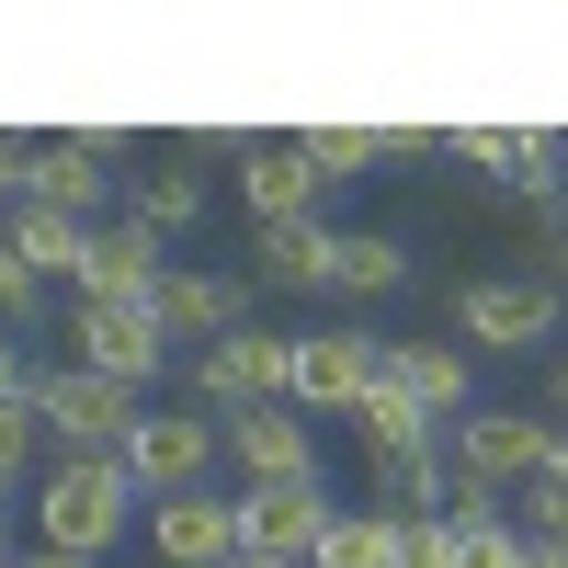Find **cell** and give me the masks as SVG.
Returning a JSON list of instances; mask_svg holds the SVG:
<instances>
[{
    "mask_svg": "<svg viewBox=\"0 0 568 568\" xmlns=\"http://www.w3.org/2000/svg\"><path fill=\"white\" fill-rule=\"evenodd\" d=\"M455 568H524V524H455Z\"/></svg>",
    "mask_w": 568,
    "mask_h": 568,
    "instance_id": "cell-24",
    "label": "cell"
},
{
    "mask_svg": "<svg viewBox=\"0 0 568 568\" xmlns=\"http://www.w3.org/2000/svg\"><path fill=\"white\" fill-rule=\"evenodd\" d=\"M136 216H149L160 240H182V227H205V182H194V171H160L149 194H136Z\"/></svg>",
    "mask_w": 568,
    "mask_h": 568,
    "instance_id": "cell-23",
    "label": "cell"
},
{
    "mask_svg": "<svg viewBox=\"0 0 568 568\" xmlns=\"http://www.w3.org/2000/svg\"><path fill=\"white\" fill-rule=\"evenodd\" d=\"M296 149L318 160V182H364V171H387V160L444 149V125H296Z\"/></svg>",
    "mask_w": 568,
    "mask_h": 568,
    "instance_id": "cell-16",
    "label": "cell"
},
{
    "mask_svg": "<svg viewBox=\"0 0 568 568\" xmlns=\"http://www.w3.org/2000/svg\"><path fill=\"white\" fill-rule=\"evenodd\" d=\"M318 160L296 149V136H251L240 149V205H251V227H318Z\"/></svg>",
    "mask_w": 568,
    "mask_h": 568,
    "instance_id": "cell-10",
    "label": "cell"
},
{
    "mask_svg": "<svg viewBox=\"0 0 568 568\" xmlns=\"http://www.w3.org/2000/svg\"><path fill=\"white\" fill-rule=\"evenodd\" d=\"M69 342H80L91 375H114V387H149V375H171V353H182L149 296H69Z\"/></svg>",
    "mask_w": 568,
    "mask_h": 568,
    "instance_id": "cell-4",
    "label": "cell"
},
{
    "mask_svg": "<svg viewBox=\"0 0 568 568\" xmlns=\"http://www.w3.org/2000/svg\"><path fill=\"white\" fill-rule=\"evenodd\" d=\"M557 318H568V284L557 273H478L455 296V342L466 353H535Z\"/></svg>",
    "mask_w": 568,
    "mask_h": 568,
    "instance_id": "cell-3",
    "label": "cell"
},
{
    "mask_svg": "<svg viewBox=\"0 0 568 568\" xmlns=\"http://www.w3.org/2000/svg\"><path fill=\"white\" fill-rule=\"evenodd\" d=\"M240 500H216V489H171L149 500V557L160 568H240Z\"/></svg>",
    "mask_w": 568,
    "mask_h": 568,
    "instance_id": "cell-9",
    "label": "cell"
},
{
    "mask_svg": "<svg viewBox=\"0 0 568 568\" xmlns=\"http://www.w3.org/2000/svg\"><path fill=\"white\" fill-rule=\"evenodd\" d=\"M125 524H149V489H136L125 455H58L34 478V546H69V557H114Z\"/></svg>",
    "mask_w": 568,
    "mask_h": 568,
    "instance_id": "cell-1",
    "label": "cell"
},
{
    "mask_svg": "<svg viewBox=\"0 0 568 568\" xmlns=\"http://www.w3.org/2000/svg\"><path fill=\"white\" fill-rule=\"evenodd\" d=\"M546 478H568V420H546Z\"/></svg>",
    "mask_w": 568,
    "mask_h": 568,
    "instance_id": "cell-30",
    "label": "cell"
},
{
    "mask_svg": "<svg viewBox=\"0 0 568 568\" xmlns=\"http://www.w3.org/2000/svg\"><path fill=\"white\" fill-rule=\"evenodd\" d=\"M160 273H171V240L125 205V216L91 227V251H80V284H69V296H160Z\"/></svg>",
    "mask_w": 568,
    "mask_h": 568,
    "instance_id": "cell-13",
    "label": "cell"
},
{
    "mask_svg": "<svg viewBox=\"0 0 568 568\" xmlns=\"http://www.w3.org/2000/svg\"><path fill=\"white\" fill-rule=\"evenodd\" d=\"M546 273L568 284V194H557V240H546Z\"/></svg>",
    "mask_w": 568,
    "mask_h": 568,
    "instance_id": "cell-29",
    "label": "cell"
},
{
    "mask_svg": "<svg viewBox=\"0 0 568 568\" xmlns=\"http://www.w3.org/2000/svg\"><path fill=\"white\" fill-rule=\"evenodd\" d=\"M353 433H364V455H375V466H409V455H444V420H433V409H409V398L387 387V375H375V398L353 409Z\"/></svg>",
    "mask_w": 568,
    "mask_h": 568,
    "instance_id": "cell-20",
    "label": "cell"
},
{
    "mask_svg": "<svg viewBox=\"0 0 568 568\" xmlns=\"http://www.w3.org/2000/svg\"><path fill=\"white\" fill-rule=\"evenodd\" d=\"M34 420H45V444L58 455H125L136 444V387H114V375H91V364H34Z\"/></svg>",
    "mask_w": 568,
    "mask_h": 568,
    "instance_id": "cell-2",
    "label": "cell"
},
{
    "mask_svg": "<svg viewBox=\"0 0 568 568\" xmlns=\"http://www.w3.org/2000/svg\"><path fill=\"white\" fill-rule=\"evenodd\" d=\"M227 455H240V478H318V420L296 398H262L227 420Z\"/></svg>",
    "mask_w": 568,
    "mask_h": 568,
    "instance_id": "cell-15",
    "label": "cell"
},
{
    "mask_svg": "<svg viewBox=\"0 0 568 568\" xmlns=\"http://www.w3.org/2000/svg\"><path fill=\"white\" fill-rule=\"evenodd\" d=\"M91 227L103 216H58V205H12L0 216V240H12V262L34 284H80V251H91Z\"/></svg>",
    "mask_w": 568,
    "mask_h": 568,
    "instance_id": "cell-18",
    "label": "cell"
},
{
    "mask_svg": "<svg viewBox=\"0 0 568 568\" xmlns=\"http://www.w3.org/2000/svg\"><path fill=\"white\" fill-rule=\"evenodd\" d=\"M546 420H568V364H557V375H546Z\"/></svg>",
    "mask_w": 568,
    "mask_h": 568,
    "instance_id": "cell-31",
    "label": "cell"
},
{
    "mask_svg": "<svg viewBox=\"0 0 568 568\" xmlns=\"http://www.w3.org/2000/svg\"><path fill=\"white\" fill-rule=\"evenodd\" d=\"M114 194V171L80 149V136H34L23 149V205H58V216H103Z\"/></svg>",
    "mask_w": 568,
    "mask_h": 568,
    "instance_id": "cell-17",
    "label": "cell"
},
{
    "mask_svg": "<svg viewBox=\"0 0 568 568\" xmlns=\"http://www.w3.org/2000/svg\"><path fill=\"white\" fill-rule=\"evenodd\" d=\"M375 375H387V329H296V375H284V398L307 420H353L375 398Z\"/></svg>",
    "mask_w": 568,
    "mask_h": 568,
    "instance_id": "cell-5",
    "label": "cell"
},
{
    "mask_svg": "<svg viewBox=\"0 0 568 568\" xmlns=\"http://www.w3.org/2000/svg\"><path fill=\"white\" fill-rule=\"evenodd\" d=\"M34 444H45V420H34V398H0V489H23V466H34Z\"/></svg>",
    "mask_w": 568,
    "mask_h": 568,
    "instance_id": "cell-25",
    "label": "cell"
},
{
    "mask_svg": "<svg viewBox=\"0 0 568 568\" xmlns=\"http://www.w3.org/2000/svg\"><path fill=\"white\" fill-rule=\"evenodd\" d=\"M307 568H398V511H375V500H342Z\"/></svg>",
    "mask_w": 568,
    "mask_h": 568,
    "instance_id": "cell-21",
    "label": "cell"
},
{
    "mask_svg": "<svg viewBox=\"0 0 568 568\" xmlns=\"http://www.w3.org/2000/svg\"><path fill=\"white\" fill-rule=\"evenodd\" d=\"M149 307H160L171 342H194V353H205V342H227V329H251V284H240V273H205V262H171Z\"/></svg>",
    "mask_w": 568,
    "mask_h": 568,
    "instance_id": "cell-14",
    "label": "cell"
},
{
    "mask_svg": "<svg viewBox=\"0 0 568 568\" xmlns=\"http://www.w3.org/2000/svg\"><path fill=\"white\" fill-rule=\"evenodd\" d=\"M34 296H45V284L12 262V240H0V329H23V318H34Z\"/></svg>",
    "mask_w": 568,
    "mask_h": 568,
    "instance_id": "cell-27",
    "label": "cell"
},
{
    "mask_svg": "<svg viewBox=\"0 0 568 568\" xmlns=\"http://www.w3.org/2000/svg\"><path fill=\"white\" fill-rule=\"evenodd\" d=\"M329 284H342V296H398L409 284V240L398 227H329Z\"/></svg>",
    "mask_w": 568,
    "mask_h": 568,
    "instance_id": "cell-19",
    "label": "cell"
},
{
    "mask_svg": "<svg viewBox=\"0 0 568 568\" xmlns=\"http://www.w3.org/2000/svg\"><path fill=\"white\" fill-rule=\"evenodd\" d=\"M524 568H568V546H535V535H524Z\"/></svg>",
    "mask_w": 568,
    "mask_h": 568,
    "instance_id": "cell-32",
    "label": "cell"
},
{
    "mask_svg": "<svg viewBox=\"0 0 568 568\" xmlns=\"http://www.w3.org/2000/svg\"><path fill=\"white\" fill-rule=\"evenodd\" d=\"M216 444H227L216 409H149V420H136V444H125V466H136V489H149V500H171V489H205Z\"/></svg>",
    "mask_w": 568,
    "mask_h": 568,
    "instance_id": "cell-8",
    "label": "cell"
},
{
    "mask_svg": "<svg viewBox=\"0 0 568 568\" xmlns=\"http://www.w3.org/2000/svg\"><path fill=\"white\" fill-rule=\"evenodd\" d=\"M387 387H398L409 409H433L444 433H455V420L478 409V364H466L455 329H420V342H387Z\"/></svg>",
    "mask_w": 568,
    "mask_h": 568,
    "instance_id": "cell-12",
    "label": "cell"
},
{
    "mask_svg": "<svg viewBox=\"0 0 568 568\" xmlns=\"http://www.w3.org/2000/svg\"><path fill=\"white\" fill-rule=\"evenodd\" d=\"M284 375H296V329H227V342H205L194 353V409H216V420H240V409H262V398H284Z\"/></svg>",
    "mask_w": 568,
    "mask_h": 568,
    "instance_id": "cell-6",
    "label": "cell"
},
{
    "mask_svg": "<svg viewBox=\"0 0 568 568\" xmlns=\"http://www.w3.org/2000/svg\"><path fill=\"white\" fill-rule=\"evenodd\" d=\"M251 273L262 284H329V216L318 227H251Z\"/></svg>",
    "mask_w": 568,
    "mask_h": 568,
    "instance_id": "cell-22",
    "label": "cell"
},
{
    "mask_svg": "<svg viewBox=\"0 0 568 568\" xmlns=\"http://www.w3.org/2000/svg\"><path fill=\"white\" fill-rule=\"evenodd\" d=\"M329 478H251L240 489V535L262 546V557H318V535H329Z\"/></svg>",
    "mask_w": 568,
    "mask_h": 568,
    "instance_id": "cell-11",
    "label": "cell"
},
{
    "mask_svg": "<svg viewBox=\"0 0 568 568\" xmlns=\"http://www.w3.org/2000/svg\"><path fill=\"white\" fill-rule=\"evenodd\" d=\"M444 466L455 478H478V489H535L546 478V409H466L455 433H444Z\"/></svg>",
    "mask_w": 568,
    "mask_h": 568,
    "instance_id": "cell-7",
    "label": "cell"
},
{
    "mask_svg": "<svg viewBox=\"0 0 568 568\" xmlns=\"http://www.w3.org/2000/svg\"><path fill=\"white\" fill-rule=\"evenodd\" d=\"M12 568H103V557H69V546H23Z\"/></svg>",
    "mask_w": 568,
    "mask_h": 568,
    "instance_id": "cell-28",
    "label": "cell"
},
{
    "mask_svg": "<svg viewBox=\"0 0 568 568\" xmlns=\"http://www.w3.org/2000/svg\"><path fill=\"white\" fill-rule=\"evenodd\" d=\"M240 568H307V557H262V546H240Z\"/></svg>",
    "mask_w": 568,
    "mask_h": 568,
    "instance_id": "cell-33",
    "label": "cell"
},
{
    "mask_svg": "<svg viewBox=\"0 0 568 568\" xmlns=\"http://www.w3.org/2000/svg\"><path fill=\"white\" fill-rule=\"evenodd\" d=\"M398 568H455V524L444 511H409L398 524Z\"/></svg>",
    "mask_w": 568,
    "mask_h": 568,
    "instance_id": "cell-26",
    "label": "cell"
}]
</instances>
